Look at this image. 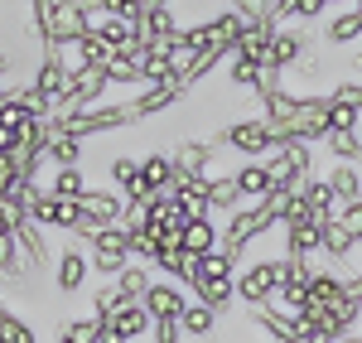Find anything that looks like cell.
<instances>
[{"label": "cell", "instance_id": "obj_31", "mask_svg": "<svg viewBox=\"0 0 362 343\" xmlns=\"http://www.w3.org/2000/svg\"><path fill=\"white\" fill-rule=\"evenodd\" d=\"M121 305H126L121 286H116V281H107V286H97V295H92V319H112Z\"/></svg>", "mask_w": 362, "mask_h": 343}, {"label": "cell", "instance_id": "obj_21", "mask_svg": "<svg viewBox=\"0 0 362 343\" xmlns=\"http://www.w3.org/2000/svg\"><path fill=\"white\" fill-rule=\"evenodd\" d=\"M116 286H121V295H126V305H145V295H150V286H155V276H150V266H126L121 276H116Z\"/></svg>", "mask_w": 362, "mask_h": 343}, {"label": "cell", "instance_id": "obj_26", "mask_svg": "<svg viewBox=\"0 0 362 343\" xmlns=\"http://www.w3.org/2000/svg\"><path fill=\"white\" fill-rule=\"evenodd\" d=\"M58 343H102V319H92V315L63 319V329H58Z\"/></svg>", "mask_w": 362, "mask_h": 343}, {"label": "cell", "instance_id": "obj_16", "mask_svg": "<svg viewBox=\"0 0 362 343\" xmlns=\"http://www.w3.org/2000/svg\"><path fill=\"white\" fill-rule=\"evenodd\" d=\"M324 179H329V189H334V199L343 203V208H348V203H362V170L358 165H329Z\"/></svg>", "mask_w": 362, "mask_h": 343}, {"label": "cell", "instance_id": "obj_8", "mask_svg": "<svg viewBox=\"0 0 362 343\" xmlns=\"http://www.w3.org/2000/svg\"><path fill=\"white\" fill-rule=\"evenodd\" d=\"M189 305H194V300L184 295V286L160 281V276H155V286H150V295H145V310H150V319H155V324H165V319H174V324H179Z\"/></svg>", "mask_w": 362, "mask_h": 343}, {"label": "cell", "instance_id": "obj_6", "mask_svg": "<svg viewBox=\"0 0 362 343\" xmlns=\"http://www.w3.org/2000/svg\"><path fill=\"white\" fill-rule=\"evenodd\" d=\"M305 58H309V29L305 25H280V34L271 39V49H266V63L280 68V73H290Z\"/></svg>", "mask_w": 362, "mask_h": 343}, {"label": "cell", "instance_id": "obj_25", "mask_svg": "<svg viewBox=\"0 0 362 343\" xmlns=\"http://www.w3.org/2000/svg\"><path fill=\"white\" fill-rule=\"evenodd\" d=\"M179 329H184V339H208V334H218V315L194 300V305L184 310V319H179Z\"/></svg>", "mask_w": 362, "mask_h": 343}, {"label": "cell", "instance_id": "obj_4", "mask_svg": "<svg viewBox=\"0 0 362 343\" xmlns=\"http://www.w3.org/2000/svg\"><path fill=\"white\" fill-rule=\"evenodd\" d=\"M276 290H280V257H256L251 266L237 271V300H242L247 310L266 305Z\"/></svg>", "mask_w": 362, "mask_h": 343}, {"label": "cell", "instance_id": "obj_35", "mask_svg": "<svg viewBox=\"0 0 362 343\" xmlns=\"http://www.w3.org/2000/svg\"><path fill=\"white\" fill-rule=\"evenodd\" d=\"M358 116L362 112H353V107H343V102L329 97V136H334V131H358Z\"/></svg>", "mask_w": 362, "mask_h": 343}, {"label": "cell", "instance_id": "obj_14", "mask_svg": "<svg viewBox=\"0 0 362 343\" xmlns=\"http://www.w3.org/2000/svg\"><path fill=\"white\" fill-rule=\"evenodd\" d=\"M218 247H223V223L218 218H198V223L184 228V252L189 257H213Z\"/></svg>", "mask_w": 362, "mask_h": 343}, {"label": "cell", "instance_id": "obj_30", "mask_svg": "<svg viewBox=\"0 0 362 343\" xmlns=\"http://www.w3.org/2000/svg\"><path fill=\"white\" fill-rule=\"evenodd\" d=\"M261 208H266V213L276 218L280 228H285V223H290V213L300 208V194H295V189H271V194L261 199Z\"/></svg>", "mask_w": 362, "mask_h": 343}, {"label": "cell", "instance_id": "obj_23", "mask_svg": "<svg viewBox=\"0 0 362 343\" xmlns=\"http://www.w3.org/2000/svg\"><path fill=\"white\" fill-rule=\"evenodd\" d=\"M324 150L334 155V165H362V136L358 131H334V136H324Z\"/></svg>", "mask_w": 362, "mask_h": 343}, {"label": "cell", "instance_id": "obj_12", "mask_svg": "<svg viewBox=\"0 0 362 343\" xmlns=\"http://www.w3.org/2000/svg\"><path fill=\"white\" fill-rule=\"evenodd\" d=\"M78 203H83V213L97 223V228H116V223L126 218V199H121L116 189H87Z\"/></svg>", "mask_w": 362, "mask_h": 343}, {"label": "cell", "instance_id": "obj_15", "mask_svg": "<svg viewBox=\"0 0 362 343\" xmlns=\"http://www.w3.org/2000/svg\"><path fill=\"white\" fill-rule=\"evenodd\" d=\"M189 92L184 87H140L136 97H131V112H136V121H145V116H160L169 112L174 102H184Z\"/></svg>", "mask_w": 362, "mask_h": 343}, {"label": "cell", "instance_id": "obj_36", "mask_svg": "<svg viewBox=\"0 0 362 343\" xmlns=\"http://www.w3.org/2000/svg\"><path fill=\"white\" fill-rule=\"evenodd\" d=\"M338 223H343V228H348V237L362 247V203H348V208L338 213Z\"/></svg>", "mask_w": 362, "mask_h": 343}, {"label": "cell", "instance_id": "obj_20", "mask_svg": "<svg viewBox=\"0 0 362 343\" xmlns=\"http://www.w3.org/2000/svg\"><path fill=\"white\" fill-rule=\"evenodd\" d=\"M232 179H237V189H242V203H261L271 189H276L271 174H266V165H237Z\"/></svg>", "mask_w": 362, "mask_h": 343}, {"label": "cell", "instance_id": "obj_34", "mask_svg": "<svg viewBox=\"0 0 362 343\" xmlns=\"http://www.w3.org/2000/svg\"><path fill=\"white\" fill-rule=\"evenodd\" d=\"M29 121H34V112H29V107L20 102V97H10V102L0 107V131H15V136H20V131H25Z\"/></svg>", "mask_w": 362, "mask_h": 343}, {"label": "cell", "instance_id": "obj_39", "mask_svg": "<svg viewBox=\"0 0 362 343\" xmlns=\"http://www.w3.org/2000/svg\"><path fill=\"white\" fill-rule=\"evenodd\" d=\"M15 92H20V87H10V83H0V107H5V102H10V97H15Z\"/></svg>", "mask_w": 362, "mask_h": 343}, {"label": "cell", "instance_id": "obj_7", "mask_svg": "<svg viewBox=\"0 0 362 343\" xmlns=\"http://www.w3.org/2000/svg\"><path fill=\"white\" fill-rule=\"evenodd\" d=\"M150 329H155V319L145 305H121L112 319H102V343H136Z\"/></svg>", "mask_w": 362, "mask_h": 343}, {"label": "cell", "instance_id": "obj_5", "mask_svg": "<svg viewBox=\"0 0 362 343\" xmlns=\"http://www.w3.org/2000/svg\"><path fill=\"white\" fill-rule=\"evenodd\" d=\"M87 276H92V261H87V247H78V242H68V247L58 252V261H54V290H58V295H78V290L87 286Z\"/></svg>", "mask_w": 362, "mask_h": 343}, {"label": "cell", "instance_id": "obj_41", "mask_svg": "<svg viewBox=\"0 0 362 343\" xmlns=\"http://www.w3.org/2000/svg\"><path fill=\"white\" fill-rule=\"evenodd\" d=\"M343 343H362V334H353V339H343Z\"/></svg>", "mask_w": 362, "mask_h": 343}, {"label": "cell", "instance_id": "obj_27", "mask_svg": "<svg viewBox=\"0 0 362 343\" xmlns=\"http://www.w3.org/2000/svg\"><path fill=\"white\" fill-rule=\"evenodd\" d=\"M54 170H78L83 165V141H73V136H54L49 145V155H44Z\"/></svg>", "mask_w": 362, "mask_h": 343}, {"label": "cell", "instance_id": "obj_19", "mask_svg": "<svg viewBox=\"0 0 362 343\" xmlns=\"http://www.w3.org/2000/svg\"><path fill=\"white\" fill-rule=\"evenodd\" d=\"M213 281H237V257H227L223 247L213 257H198V266H194V286H213Z\"/></svg>", "mask_w": 362, "mask_h": 343}, {"label": "cell", "instance_id": "obj_10", "mask_svg": "<svg viewBox=\"0 0 362 343\" xmlns=\"http://www.w3.org/2000/svg\"><path fill=\"white\" fill-rule=\"evenodd\" d=\"M68 83H73V73L58 63L54 54H39V68H34V78H29V87L49 102V107H58L63 102V92H68Z\"/></svg>", "mask_w": 362, "mask_h": 343}, {"label": "cell", "instance_id": "obj_13", "mask_svg": "<svg viewBox=\"0 0 362 343\" xmlns=\"http://www.w3.org/2000/svg\"><path fill=\"white\" fill-rule=\"evenodd\" d=\"M300 203H305V208L314 213V218H319V223H338V213H343V203L334 199V189H329V179H324V174H314V179L305 184Z\"/></svg>", "mask_w": 362, "mask_h": 343}, {"label": "cell", "instance_id": "obj_28", "mask_svg": "<svg viewBox=\"0 0 362 343\" xmlns=\"http://www.w3.org/2000/svg\"><path fill=\"white\" fill-rule=\"evenodd\" d=\"M107 83H121V87H145V78H140V63L131 54H112V63H107Z\"/></svg>", "mask_w": 362, "mask_h": 343}, {"label": "cell", "instance_id": "obj_37", "mask_svg": "<svg viewBox=\"0 0 362 343\" xmlns=\"http://www.w3.org/2000/svg\"><path fill=\"white\" fill-rule=\"evenodd\" d=\"M150 339H155V343H184V329H179L174 319H165V324L150 329Z\"/></svg>", "mask_w": 362, "mask_h": 343}, {"label": "cell", "instance_id": "obj_32", "mask_svg": "<svg viewBox=\"0 0 362 343\" xmlns=\"http://www.w3.org/2000/svg\"><path fill=\"white\" fill-rule=\"evenodd\" d=\"M136 179H140V160H131V155H121V160H112V189L126 199L131 189H136Z\"/></svg>", "mask_w": 362, "mask_h": 343}, {"label": "cell", "instance_id": "obj_9", "mask_svg": "<svg viewBox=\"0 0 362 343\" xmlns=\"http://www.w3.org/2000/svg\"><path fill=\"white\" fill-rule=\"evenodd\" d=\"M78 218H83V203H73V199H58V194H44L29 223H39V228H54V232H68V237H73V228H78Z\"/></svg>", "mask_w": 362, "mask_h": 343}, {"label": "cell", "instance_id": "obj_2", "mask_svg": "<svg viewBox=\"0 0 362 343\" xmlns=\"http://www.w3.org/2000/svg\"><path fill=\"white\" fill-rule=\"evenodd\" d=\"M266 232H280V223L261 208V203H242L232 218H223V252L227 257H247V247L251 242H261Z\"/></svg>", "mask_w": 362, "mask_h": 343}, {"label": "cell", "instance_id": "obj_3", "mask_svg": "<svg viewBox=\"0 0 362 343\" xmlns=\"http://www.w3.org/2000/svg\"><path fill=\"white\" fill-rule=\"evenodd\" d=\"M87 261H92V271L97 276H107V281H116L126 266H131V232L121 228H102L92 242H87Z\"/></svg>", "mask_w": 362, "mask_h": 343}, {"label": "cell", "instance_id": "obj_38", "mask_svg": "<svg viewBox=\"0 0 362 343\" xmlns=\"http://www.w3.org/2000/svg\"><path fill=\"white\" fill-rule=\"evenodd\" d=\"M348 295L362 305V271H353V276H348Z\"/></svg>", "mask_w": 362, "mask_h": 343}, {"label": "cell", "instance_id": "obj_40", "mask_svg": "<svg viewBox=\"0 0 362 343\" xmlns=\"http://www.w3.org/2000/svg\"><path fill=\"white\" fill-rule=\"evenodd\" d=\"M353 68H358V73H362V49H358V54H353Z\"/></svg>", "mask_w": 362, "mask_h": 343}, {"label": "cell", "instance_id": "obj_33", "mask_svg": "<svg viewBox=\"0 0 362 343\" xmlns=\"http://www.w3.org/2000/svg\"><path fill=\"white\" fill-rule=\"evenodd\" d=\"M227 83H232V87H247V92H256V83H261V63L232 58V63H227Z\"/></svg>", "mask_w": 362, "mask_h": 343}, {"label": "cell", "instance_id": "obj_11", "mask_svg": "<svg viewBox=\"0 0 362 343\" xmlns=\"http://www.w3.org/2000/svg\"><path fill=\"white\" fill-rule=\"evenodd\" d=\"M324 44H334V49L362 44V0L358 5H338L334 15L324 20Z\"/></svg>", "mask_w": 362, "mask_h": 343}, {"label": "cell", "instance_id": "obj_18", "mask_svg": "<svg viewBox=\"0 0 362 343\" xmlns=\"http://www.w3.org/2000/svg\"><path fill=\"white\" fill-rule=\"evenodd\" d=\"M237 208H242V189H237V179H232V174H223V179L213 174V179H208V213H213V218H218V213L232 218Z\"/></svg>", "mask_w": 362, "mask_h": 343}, {"label": "cell", "instance_id": "obj_24", "mask_svg": "<svg viewBox=\"0 0 362 343\" xmlns=\"http://www.w3.org/2000/svg\"><path fill=\"white\" fill-rule=\"evenodd\" d=\"M314 261H295V257H280V290H290V295H305L309 281H314Z\"/></svg>", "mask_w": 362, "mask_h": 343}, {"label": "cell", "instance_id": "obj_29", "mask_svg": "<svg viewBox=\"0 0 362 343\" xmlns=\"http://www.w3.org/2000/svg\"><path fill=\"white\" fill-rule=\"evenodd\" d=\"M87 174H83V165H78V170H54V184H49V194H58V199H83L87 194V184H83Z\"/></svg>", "mask_w": 362, "mask_h": 343}, {"label": "cell", "instance_id": "obj_22", "mask_svg": "<svg viewBox=\"0 0 362 343\" xmlns=\"http://www.w3.org/2000/svg\"><path fill=\"white\" fill-rule=\"evenodd\" d=\"M189 300L208 305L213 315H227V310H232V300H237V281H213V286H194V295H189Z\"/></svg>", "mask_w": 362, "mask_h": 343}, {"label": "cell", "instance_id": "obj_17", "mask_svg": "<svg viewBox=\"0 0 362 343\" xmlns=\"http://www.w3.org/2000/svg\"><path fill=\"white\" fill-rule=\"evenodd\" d=\"M353 237H348V228L343 223H324V247H319V257L329 261V271H343L348 266V257H353Z\"/></svg>", "mask_w": 362, "mask_h": 343}, {"label": "cell", "instance_id": "obj_1", "mask_svg": "<svg viewBox=\"0 0 362 343\" xmlns=\"http://www.w3.org/2000/svg\"><path fill=\"white\" fill-rule=\"evenodd\" d=\"M218 141L227 150L242 155V165H266L271 155H280V131L266 121V116H242V121H227L218 131Z\"/></svg>", "mask_w": 362, "mask_h": 343}]
</instances>
